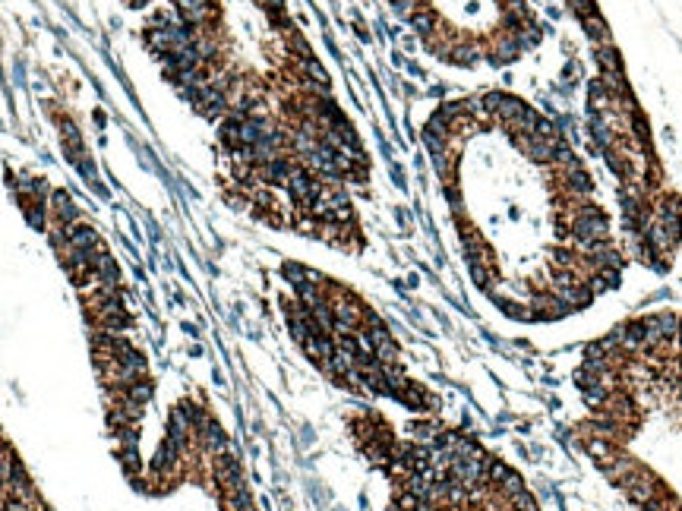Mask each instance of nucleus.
Here are the masks:
<instances>
[{
	"mask_svg": "<svg viewBox=\"0 0 682 511\" xmlns=\"http://www.w3.org/2000/svg\"><path fill=\"white\" fill-rule=\"evenodd\" d=\"M48 218H51L54 224H63V228L83 221L79 206L73 202V196H70L67 190H51V196H48Z\"/></svg>",
	"mask_w": 682,
	"mask_h": 511,
	"instance_id": "nucleus-1",
	"label": "nucleus"
},
{
	"mask_svg": "<svg viewBox=\"0 0 682 511\" xmlns=\"http://www.w3.org/2000/svg\"><path fill=\"white\" fill-rule=\"evenodd\" d=\"M123 398L127 401H133V404H149L152 401V382H149V376L146 379H136V382H130L127 388H123Z\"/></svg>",
	"mask_w": 682,
	"mask_h": 511,
	"instance_id": "nucleus-2",
	"label": "nucleus"
},
{
	"mask_svg": "<svg viewBox=\"0 0 682 511\" xmlns=\"http://www.w3.org/2000/svg\"><path fill=\"white\" fill-rule=\"evenodd\" d=\"M120 464H123V470H127L130 477H136L143 470V461H139V452H136V448H123V452H120Z\"/></svg>",
	"mask_w": 682,
	"mask_h": 511,
	"instance_id": "nucleus-3",
	"label": "nucleus"
}]
</instances>
